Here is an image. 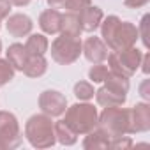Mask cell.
Wrapping results in <instances>:
<instances>
[{
  "label": "cell",
  "instance_id": "34",
  "mask_svg": "<svg viewBox=\"0 0 150 150\" xmlns=\"http://www.w3.org/2000/svg\"><path fill=\"white\" fill-rule=\"evenodd\" d=\"M0 53H2V41H0Z\"/></svg>",
  "mask_w": 150,
  "mask_h": 150
},
{
  "label": "cell",
  "instance_id": "14",
  "mask_svg": "<svg viewBox=\"0 0 150 150\" xmlns=\"http://www.w3.org/2000/svg\"><path fill=\"white\" fill-rule=\"evenodd\" d=\"M28 51L25 48V44H20V42H14L7 48L6 51V58L9 60V64L14 67V71H23L27 60H28Z\"/></svg>",
  "mask_w": 150,
  "mask_h": 150
},
{
  "label": "cell",
  "instance_id": "2",
  "mask_svg": "<svg viewBox=\"0 0 150 150\" xmlns=\"http://www.w3.org/2000/svg\"><path fill=\"white\" fill-rule=\"evenodd\" d=\"M25 138L34 148H50L57 143L55 122L46 113L32 115L25 124Z\"/></svg>",
  "mask_w": 150,
  "mask_h": 150
},
{
  "label": "cell",
  "instance_id": "30",
  "mask_svg": "<svg viewBox=\"0 0 150 150\" xmlns=\"http://www.w3.org/2000/svg\"><path fill=\"white\" fill-rule=\"evenodd\" d=\"M139 96H141L145 101H150V81H148V80H145V81L141 83V87H139Z\"/></svg>",
  "mask_w": 150,
  "mask_h": 150
},
{
  "label": "cell",
  "instance_id": "17",
  "mask_svg": "<svg viewBox=\"0 0 150 150\" xmlns=\"http://www.w3.org/2000/svg\"><path fill=\"white\" fill-rule=\"evenodd\" d=\"M46 71H48V60L44 58V55H30L21 72L28 78H41Z\"/></svg>",
  "mask_w": 150,
  "mask_h": 150
},
{
  "label": "cell",
  "instance_id": "28",
  "mask_svg": "<svg viewBox=\"0 0 150 150\" xmlns=\"http://www.w3.org/2000/svg\"><path fill=\"white\" fill-rule=\"evenodd\" d=\"M11 9H13V4L9 0H0V21L11 14Z\"/></svg>",
  "mask_w": 150,
  "mask_h": 150
},
{
  "label": "cell",
  "instance_id": "7",
  "mask_svg": "<svg viewBox=\"0 0 150 150\" xmlns=\"http://www.w3.org/2000/svg\"><path fill=\"white\" fill-rule=\"evenodd\" d=\"M23 143V134L20 129V122L14 113L0 111V148L13 150Z\"/></svg>",
  "mask_w": 150,
  "mask_h": 150
},
{
  "label": "cell",
  "instance_id": "3",
  "mask_svg": "<svg viewBox=\"0 0 150 150\" xmlns=\"http://www.w3.org/2000/svg\"><path fill=\"white\" fill-rule=\"evenodd\" d=\"M97 117L99 113H97V108H94V104L87 101H80L72 106H67L64 122L80 136L97 127Z\"/></svg>",
  "mask_w": 150,
  "mask_h": 150
},
{
  "label": "cell",
  "instance_id": "4",
  "mask_svg": "<svg viewBox=\"0 0 150 150\" xmlns=\"http://www.w3.org/2000/svg\"><path fill=\"white\" fill-rule=\"evenodd\" d=\"M141 57H143V51L138 50L136 46L127 48L124 51H110L108 58H106L108 60V69L111 72H117V74H122L125 78H131L139 69Z\"/></svg>",
  "mask_w": 150,
  "mask_h": 150
},
{
  "label": "cell",
  "instance_id": "8",
  "mask_svg": "<svg viewBox=\"0 0 150 150\" xmlns=\"http://www.w3.org/2000/svg\"><path fill=\"white\" fill-rule=\"evenodd\" d=\"M150 129V104L138 103L127 110V134H139Z\"/></svg>",
  "mask_w": 150,
  "mask_h": 150
},
{
  "label": "cell",
  "instance_id": "1",
  "mask_svg": "<svg viewBox=\"0 0 150 150\" xmlns=\"http://www.w3.org/2000/svg\"><path fill=\"white\" fill-rule=\"evenodd\" d=\"M99 28H101V39L104 41L110 51H124L127 48H132L139 39L138 27L132 25L131 21H122L115 14L103 18Z\"/></svg>",
  "mask_w": 150,
  "mask_h": 150
},
{
  "label": "cell",
  "instance_id": "35",
  "mask_svg": "<svg viewBox=\"0 0 150 150\" xmlns=\"http://www.w3.org/2000/svg\"><path fill=\"white\" fill-rule=\"evenodd\" d=\"M0 23H2V21H0ZM0 27H2V25H0Z\"/></svg>",
  "mask_w": 150,
  "mask_h": 150
},
{
  "label": "cell",
  "instance_id": "10",
  "mask_svg": "<svg viewBox=\"0 0 150 150\" xmlns=\"http://www.w3.org/2000/svg\"><path fill=\"white\" fill-rule=\"evenodd\" d=\"M81 53L85 55V58L92 64H101L108 58V46L104 44V41L101 37H87L81 44Z\"/></svg>",
  "mask_w": 150,
  "mask_h": 150
},
{
  "label": "cell",
  "instance_id": "21",
  "mask_svg": "<svg viewBox=\"0 0 150 150\" xmlns=\"http://www.w3.org/2000/svg\"><path fill=\"white\" fill-rule=\"evenodd\" d=\"M55 136H57V141L60 145H64V146H72L78 141V134L74 132L64 120L55 122Z\"/></svg>",
  "mask_w": 150,
  "mask_h": 150
},
{
  "label": "cell",
  "instance_id": "31",
  "mask_svg": "<svg viewBox=\"0 0 150 150\" xmlns=\"http://www.w3.org/2000/svg\"><path fill=\"white\" fill-rule=\"evenodd\" d=\"M141 71H143V74H148L150 72V53H143V57H141Z\"/></svg>",
  "mask_w": 150,
  "mask_h": 150
},
{
  "label": "cell",
  "instance_id": "13",
  "mask_svg": "<svg viewBox=\"0 0 150 150\" xmlns=\"http://www.w3.org/2000/svg\"><path fill=\"white\" fill-rule=\"evenodd\" d=\"M60 21H62V13L58 9H46L39 16V27L44 34L55 35L60 34Z\"/></svg>",
  "mask_w": 150,
  "mask_h": 150
},
{
  "label": "cell",
  "instance_id": "9",
  "mask_svg": "<svg viewBox=\"0 0 150 150\" xmlns=\"http://www.w3.org/2000/svg\"><path fill=\"white\" fill-rule=\"evenodd\" d=\"M39 108L48 117H62L67 110V97L58 90H44L39 96Z\"/></svg>",
  "mask_w": 150,
  "mask_h": 150
},
{
  "label": "cell",
  "instance_id": "15",
  "mask_svg": "<svg viewBox=\"0 0 150 150\" xmlns=\"http://www.w3.org/2000/svg\"><path fill=\"white\" fill-rule=\"evenodd\" d=\"M96 101H97V104L99 106H103V108H108V106H124L125 104V101H127V96H122V94H117V92H113V90H110V88H106L104 85L99 88V90H96Z\"/></svg>",
  "mask_w": 150,
  "mask_h": 150
},
{
  "label": "cell",
  "instance_id": "25",
  "mask_svg": "<svg viewBox=\"0 0 150 150\" xmlns=\"http://www.w3.org/2000/svg\"><path fill=\"white\" fill-rule=\"evenodd\" d=\"M90 4H92V0H65L64 9L65 11H71V13H81Z\"/></svg>",
  "mask_w": 150,
  "mask_h": 150
},
{
  "label": "cell",
  "instance_id": "33",
  "mask_svg": "<svg viewBox=\"0 0 150 150\" xmlns=\"http://www.w3.org/2000/svg\"><path fill=\"white\" fill-rule=\"evenodd\" d=\"M9 2H11L13 6H16V7H25V6L30 4V0H9Z\"/></svg>",
  "mask_w": 150,
  "mask_h": 150
},
{
  "label": "cell",
  "instance_id": "32",
  "mask_svg": "<svg viewBox=\"0 0 150 150\" xmlns=\"http://www.w3.org/2000/svg\"><path fill=\"white\" fill-rule=\"evenodd\" d=\"M64 4L65 0H48V6L51 9H64Z\"/></svg>",
  "mask_w": 150,
  "mask_h": 150
},
{
  "label": "cell",
  "instance_id": "5",
  "mask_svg": "<svg viewBox=\"0 0 150 150\" xmlns=\"http://www.w3.org/2000/svg\"><path fill=\"white\" fill-rule=\"evenodd\" d=\"M97 127L111 139L127 134V110L122 106H108L97 117Z\"/></svg>",
  "mask_w": 150,
  "mask_h": 150
},
{
  "label": "cell",
  "instance_id": "19",
  "mask_svg": "<svg viewBox=\"0 0 150 150\" xmlns=\"http://www.w3.org/2000/svg\"><path fill=\"white\" fill-rule=\"evenodd\" d=\"M103 83H104L106 88H110V90H113L117 94H122V96H127V92L131 88L129 78L122 76V74H117V72H111V71H108V74L104 76Z\"/></svg>",
  "mask_w": 150,
  "mask_h": 150
},
{
  "label": "cell",
  "instance_id": "22",
  "mask_svg": "<svg viewBox=\"0 0 150 150\" xmlns=\"http://www.w3.org/2000/svg\"><path fill=\"white\" fill-rule=\"evenodd\" d=\"M94 94H96V90L90 81H78L74 85V97L78 101H90V99H94Z\"/></svg>",
  "mask_w": 150,
  "mask_h": 150
},
{
  "label": "cell",
  "instance_id": "29",
  "mask_svg": "<svg viewBox=\"0 0 150 150\" xmlns=\"http://www.w3.org/2000/svg\"><path fill=\"white\" fill-rule=\"evenodd\" d=\"M150 0H124V6L129 7V9H139V7H145Z\"/></svg>",
  "mask_w": 150,
  "mask_h": 150
},
{
  "label": "cell",
  "instance_id": "23",
  "mask_svg": "<svg viewBox=\"0 0 150 150\" xmlns=\"http://www.w3.org/2000/svg\"><path fill=\"white\" fill-rule=\"evenodd\" d=\"M14 74H16V71L9 64V60L7 58H0V88L6 87L9 81H13Z\"/></svg>",
  "mask_w": 150,
  "mask_h": 150
},
{
  "label": "cell",
  "instance_id": "16",
  "mask_svg": "<svg viewBox=\"0 0 150 150\" xmlns=\"http://www.w3.org/2000/svg\"><path fill=\"white\" fill-rule=\"evenodd\" d=\"M81 32L83 30H81V23H80V14L78 13L65 11L62 14V21H60V34L72 35V37H80Z\"/></svg>",
  "mask_w": 150,
  "mask_h": 150
},
{
  "label": "cell",
  "instance_id": "11",
  "mask_svg": "<svg viewBox=\"0 0 150 150\" xmlns=\"http://www.w3.org/2000/svg\"><path fill=\"white\" fill-rule=\"evenodd\" d=\"M6 28L9 32V35L20 39V37H27L32 28H34V21L30 16L23 14V13H16V14H9L6 18Z\"/></svg>",
  "mask_w": 150,
  "mask_h": 150
},
{
  "label": "cell",
  "instance_id": "12",
  "mask_svg": "<svg viewBox=\"0 0 150 150\" xmlns=\"http://www.w3.org/2000/svg\"><path fill=\"white\" fill-rule=\"evenodd\" d=\"M80 14V23H81V30L83 32H88V34H92V32H96L97 28H99V25H101V21H103V18H104V13H103V9L101 7H97V6H88V7H85L81 13H78Z\"/></svg>",
  "mask_w": 150,
  "mask_h": 150
},
{
  "label": "cell",
  "instance_id": "27",
  "mask_svg": "<svg viewBox=\"0 0 150 150\" xmlns=\"http://www.w3.org/2000/svg\"><path fill=\"white\" fill-rule=\"evenodd\" d=\"M148 20H150V16L145 14V16L141 18V21H139V28H138V35H139V39L143 41L145 48H148V39H146V25H148Z\"/></svg>",
  "mask_w": 150,
  "mask_h": 150
},
{
  "label": "cell",
  "instance_id": "26",
  "mask_svg": "<svg viewBox=\"0 0 150 150\" xmlns=\"http://www.w3.org/2000/svg\"><path fill=\"white\" fill-rule=\"evenodd\" d=\"M132 146V139L129 136H117V138H111L110 139V148H115V150H125V148H131Z\"/></svg>",
  "mask_w": 150,
  "mask_h": 150
},
{
  "label": "cell",
  "instance_id": "20",
  "mask_svg": "<svg viewBox=\"0 0 150 150\" xmlns=\"http://www.w3.org/2000/svg\"><path fill=\"white\" fill-rule=\"evenodd\" d=\"M25 48L28 55H46V51L50 50V41L44 34H28Z\"/></svg>",
  "mask_w": 150,
  "mask_h": 150
},
{
  "label": "cell",
  "instance_id": "18",
  "mask_svg": "<svg viewBox=\"0 0 150 150\" xmlns=\"http://www.w3.org/2000/svg\"><path fill=\"white\" fill-rule=\"evenodd\" d=\"M83 148L85 150H104V148H110V138L99 127H96V129H92L90 132L85 134Z\"/></svg>",
  "mask_w": 150,
  "mask_h": 150
},
{
  "label": "cell",
  "instance_id": "24",
  "mask_svg": "<svg viewBox=\"0 0 150 150\" xmlns=\"http://www.w3.org/2000/svg\"><path fill=\"white\" fill-rule=\"evenodd\" d=\"M108 65H104L103 62L101 64H94L90 69H88V80L92 81V83H103V80H104V76L108 74Z\"/></svg>",
  "mask_w": 150,
  "mask_h": 150
},
{
  "label": "cell",
  "instance_id": "6",
  "mask_svg": "<svg viewBox=\"0 0 150 150\" xmlns=\"http://www.w3.org/2000/svg\"><path fill=\"white\" fill-rule=\"evenodd\" d=\"M81 39L60 34L51 42V58L60 65H71L81 57Z\"/></svg>",
  "mask_w": 150,
  "mask_h": 150
}]
</instances>
